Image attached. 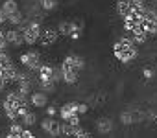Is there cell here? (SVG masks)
Returning <instances> with one entry per match:
<instances>
[{
	"label": "cell",
	"instance_id": "11",
	"mask_svg": "<svg viewBox=\"0 0 157 138\" xmlns=\"http://www.w3.org/2000/svg\"><path fill=\"white\" fill-rule=\"evenodd\" d=\"M0 9H2V11L6 13V17H8V15L15 13V11L19 9V2H17V0H4L2 6H0Z\"/></svg>",
	"mask_w": 157,
	"mask_h": 138
},
{
	"label": "cell",
	"instance_id": "28",
	"mask_svg": "<svg viewBox=\"0 0 157 138\" xmlns=\"http://www.w3.org/2000/svg\"><path fill=\"white\" fill-rule=\"evenodd\" d=\"M68 37H70V39H74V41H78V39L82 37V31H72V33H70Z\"/></svg>",
	"mask_w": 157,
	"mask_h": 138
},
{
	"label": "cell",
	"instance_id": "8",
	"mask_svg": "<svg viewBox=\"0 0 157 138\" xmlns=\"http://www.w3.org/2000/svg\"><path fill=\"white\" fill-rule=\"evenodd\" d=\"M72 114H78V103H65L61 109H59V118L63 122H67Z\"/></svg>",
	"mask_w": 157,
	"mask_h": 138
},
{
	"label": "cell",
	"instance_id": "32",
	"mask_svg": "<svg viewBox=\"0 0 157 138\" xmlns=\"http://www.w3.org/2000/svg\"><path fill=\"white\" fill-rule=\"evenodd\" d=\"M0 114H2V107H0Z\"/></svg>",
	"mask_w": 157,
	"mask_h": 138
},
{
	"label": "cell",
	"instance_id": "13",
	"mask_svg": "<svg viewBox=\"0 0 157 138\" xmlns=\"http://www.w3.org/2000/svg\"><path fill=\"white\" fill-rule=\"evenodd\" d=\"M22 127H24V125H22V123H21L19 120H15V122H13V123L10 125V133H8L6 136H8V138H21Z\"/></svg>",
	"mask_w": 157,
	"mask_h": 138
},
{
	"label": "cell",
	"instance_id": "31",
	"mask_svg": "<svg viewBox=\"0 0 157 138\" xmlns=\"http://www.w3.org/2000/svg\"><path fill=\"white\" fill-rule=\"evenodd\" d=\"M153 8H155V11H157V4H155V6H153Z\"/></svg>",
	"mask_w": 157,
	"mask_h": 138
},
{
	"label": "cell",
	"instance_id": "14",
	"mask_svg": "<svg viewBox=\"0 0 157 138\" xmlns=\"http://www.w3.org/2000/svg\"><path fill=\"white\" fill-rule=\"evenodd\" d=\"M131 0H118L117 2V9H118V13L122 15V17H126V15H129L131 13Z\"/></svg>",
	"mask_w": 157,
	"mask_h": 138
},
{
	"label": "cell",
	"instance_id": "2",
	"mask_svg": "<svg viewBox=\"0 0 157 138\" xmlns=\"http://www.w3.org/2000/svg\"><path fill=\"white\" fill-rule=\"evenodd\" d=\"M21 63H22V66H26L30 72H37V68L41 66V53L37 52V50H30V52H26V53H22L21 55Z\"/></svg>",
	"mask_w": 157,
	"mask_h": 138
},
{
	"label": "cell",
	"instance_id": "10",
	"mask_svg": "<svg viewBox=\"0 0 157 138\" xmlns=\"http://www.w3.org/2000/svg\"><path fill=\"white\" fill-rule=\"evenodd\" d=\"M37 72H39V81H44V79H50L52 78V72H54V66L52 64H43L37 68Z\"/></svg>",
	"mask_w": 157,
	"mask_h": 138
},
{
	"label": "cell",
	"instance_id": "26",
	"mask_svg": "<svg viewBox=\"0 0 157 138\" xmlns=\"http://www.w3.org/2000/svg\"><path fill=\"white\" fill-rule=\"evenodd\" d=\"M56 114H57V109H56L54 105H46V116H52V118H54Z\"/></svg>",
	"mask_w": 157,
	"mask_h": 138
},
{
	"label": "cell",
	"instance_id": "15",
	"mask_svg": "<svg viewBox=\"0 0 157 138\" xmlns=\"http://www.w3.org/2000/svg\"><path fill=\"white\" fill-rule=\"evenodd\" d=\"M19 122H21V123H22L24 127H32V125H33V123L37 122V116H35V114H33L32 111H28L26 114H22V116L19 118Z\"/></svg>",
	"mask_w": 157,
	"mask_h": 138
},
{
	"label": "cell",
	"instance_id": "6",
	"mask_svg": "<svg viewBox=\"0 0 157 138\" xmlns=\"http://www.w3.org/2000/svg\"><path fill=\"white\" fill-rule=\"evenodd\" d=\"M144 118V112H140V111H124L122 114H120V122L124 123V125H131V123H135V122H140Z\"/></svg>",
	"mask_w": 157,
	"mask_h": 138
},
{
	"label": "cell",
	"instance_id": "22",
	"mask_svg": "<svg viewBox=\"0 0 157 138\" xmlns=\"http://www.w3.org/2000/svg\"><path fill=\"white\" fill-rule=\"evenodd\" d=\"M57 31H59V35H65V37H68L70 35V22H61L59 24V28H57Z\"/></svg>",
	"mask_w": 157,
	"mask_h": 138
},
{
	"label": "cell",
	"instance_id": "19",
	"mask_svg": "<svg viewBox=\"0 0 157 138\" xmlns=\"http://www.w3.org/2000/svg\"><path fill=\"white\" fill-rule=\"evenodd\" d=\"M39 83H41L43 92H54V89H56V83L52 79H44V81H39Z\"/></svg>",
	"mask_w": 157,
	"mask_h": 138
},
{
	"label": "cell",
	"instance_id": "18",
	"mask_svg": "<svg viewBox=\"0 0 157 138\" xmlns=\"http://www.w3.org/2000/svg\"><path fill=\"white\" fill-rule=\"evenodd\" d=\"M61 81H65V83H68V85H74V83L78 81V74L72 72V70H67V72H63V79H61Z\"/></svg>",
	"mask_w": 157,
	"mask_h": 138
},
{
	"label": "cell",
	"instance_id": "20",
	"mask_svg": "<svg viewBox=\"0 0 157 138\" xmlns=\"http://www.w3.org/2000/svg\"><path fill=\"white\" fill-rule=\"evenodd\" d=\"M72 136H76V138H89V136H91V133H89L87 129H83V127H80V125H78V127L74 129Z\"/></svg>",
	"mask_w": 157,
	"mask_h": 138
},
{
	"label": "cell",
	"instance_id": "3",
	"mask_svg": "<svg viewBox=\"0 0 157 138\" xmlns=\"http://www.w3.org/2000/svg\"><path fill=\"white\" fill-rule=\"evenodd\" d=\"M4 37H6V41H8V44H11V46H22L24 44V39H22V31L17 28V26H13L11 30H8V31H4Z\"/></svg>",
	"mask_w": 157,
	"mask_h": 138
},
{
	"label": "cell",
	"instance_id": "27",
	"mask_svg": "<svg viewBox=\"0 0 157 138\" xmlns=\"http://www.w3.org/2000/svg\"><path fill=\"white\" fill-rule=\"evenodd\" d=\"M142 76H144V79H151V78H153V70H151V68H144V70H142Z\"/></svg>",
	"mask_w": 157,
	"mask_h": 138
},
{
	"label": "cell",
	"instance_id": "17",
	"mask_svg": "<svg viewBox=\"0 0 157 138\" xmlns=\"http://www.w3.org/2000/svg\"><path fill=\"white\" fill-rule=\"evenodd\" d=\"M39 6L44 11H54L57 8V0H39Z\"/></svg>",
	"mask_w": 157,
	"mask_h": 138
},
{
	"label": "cell",
	"instance_id": "5",
	"mask_svg": "<svg viewBox=\"0 0 157 138\" xmlns=\"http://www.w3.org/2000/svg\"><path fill=\"white\" fill-rule=\"evenodd\" d=\"M41 129L50 134V136H59V122L54 120L52 116H46L43 122H41Z\"/></svg>",
	"mask_w": 157,
	"mask_h": 138
},
{
	"label": "cell",
	"instance_id": "21",
	"mask_svg": "<svg viewBox=\"0 0 157 138\" xmlns=\"http://www.w3.org/2000/svg\"><path fill=\"white\" fill-rule=\"evenodd\" d=\"M72 59H74L76 70H78V72H82L83 68H85V61H83V57H80V55H72Z\"/></svg>",
	"mask_w": 157,
	"mask_h": 138
},
{
	"label": "cell",
	"instance_id": "25",
	"mask_svg": "<svg viewBox=\"0 0 157 138\" xmlns=\"http://www.w3.org/2000/svg\"><path fill=\"white\" fill-rule=\"evenodd\" d=\"M89 111V105L87 103H78V114H85Z\"/></svg>",
	"mask_w": 157,
	"mask_h": 138
},
{
	"label": "cell",
	"instance_id": "29",
	"mask_svg": "<svg viewBox=\"0 0 157 138\" xmlns=\"http://www.w3.org/2000/svg\"><path fill=\"white\" fill-rule=\"evenodd\" d=\"M4 22H8V17H6V13H4L2 9H0V26H2Z\"/></svg>",
	"mask_w": 157,
	"mask_h": 138
},
{
	"label": "cell",
	"instance_id": "7",
	"mask_svg": "<svg viewBox=\"0 0 157 138\" xmlns=\"http://www.w3.org/2000/svg\"><path fill=\"white\" fill-rule=\"evenodd\" d=\"M28 101H30V105H33V107H46L48 105V98H46V92H43V90H37V92H30V96H28Z\"/></svg>",
	"mask_w": 157,
	"mask_h": 138
},
{
	"label": "cell",
	"instance_id": "16",
	"mask_svg": "<svg viewBox=\"0 0 157 138\" xmlns=\"http://www.w3.org/2000/svg\"><path fill=\"white\" fill-rule=\"evenodd\" d=\"M22 20H24V15H22V11H21V9H17L15 13L8 15V22H10L11 26H19Z\"/></svg>",
	"mask_w": 157,
	"mask_h": 138
},
{
	"label": "cell",
	"instance_id": "4",
	"mask_svg": "<svg viewBox=\"0 0 157 138\" xmlns=\"http://www.w3.org/2000/svg\"><path fill=\"white\" fill-rule=\"evenodd\" d=\"M57 37H59V31L57 30L44 28V30H41V35H39V41L37 42H41L43 46H50V44H54L57 41Z\"/></svg>",
	"mask_w": 157,
	"mask_h": 138
},
{
	"label": "cell",
	"instance_id": "12",
	"mask_svg": "<svg viewBox=\"0 0 157 138\" xmlns=\"http://www.w3.org/2000/svg\"><path fill=\"white\" fill-rule=\"evenodd\" d=\"M139 22H140V19H135L133 15H126V17H124V30H126L128 33H131V31L139 26Z\"/></svg>",
	"mask_w": 157,
	"mask_h": 138
},
{
	"label": "cell",
	"instance_id": "24",
	"mask_svg": "<svg viewBox=\"0 0 157 138\" xmlns=\"http://www.w3.org/2000/svg\"><path fill=\"white\" fill-rule=\"evenodd\" d=\"M35 134L30 131V127H22V133H21V138H33Z\"/></svg>",
	"mask_w": 157,
	"mask_h": 138
},
{
	"label": "cell",
	"instance_id": "1",
	"mask_svg": "<svg viewBox=\"0 0 157 138\" xmlns=\"http://www.w3.org/2000/svg\"><path fill=\"white\" fill-rule=\"evenodd\" d=\"M113 52H115V57L122 63H129L137 57V44L129 39V37H122L120 41L115 42L113 46Z\"/></svg>",
	"mask_w": 157,
	"mask_h": 138
},
{
	"label": "cell",
	"instance_id": "23",
	"mask_svg": "<svg viewBox=\"0 0 157 138\" xmlns=\"http://www.w3.org/2000/svg\"><path fill=\"white\" fill-rule=\"evenodd\" d=\"M67 122H68L72 127H78V125H80V114H72V116H70Z\"/></svg>",
	"mask_w": 157,
	"mask_h": 138
},
{
	"label": "cell",
	"instance_id": "33",
	"mask_svg": "<svg viewBox=\"0 0 157 138\" xmlns=\"http://www.w3.org/2000/svg\"><path fill=\"white\" fill-rule=\"evenodd\" d=\"M17 2H19V0H17Z\"/></svg>",
	"mask_w": 157,
	"mask_h": 138
},
{
	"label": "cell",
	"instance_id": "9",
	"mask_svg": "<svg viewBox=\"0 0 157 138\" xmlns=\"http://www.w3.org/2000/svg\"><path fill=\"white\" fill-rule=\"evenodd\" d=\"M113 127H115V123H113V120H109V118H100V120L96 122V129H98V133H102V134L111 133Z\"/></svg>",
	"mask_w": 157,
	"mask_h": 138
},
{
	"label": "cell",
	"instance_id": "30",
	"mask_svg": "<svg viewBox=\"0 0 157 138\" xmlns=\"http://www.w3.org/2000/svg\"><path fill=\"white\" fill-rule=\"evenodd\" d=\"M146 0H131V4H135V6H139V4H144Z\"/></svg>",
	"mask_w": 157,
	"mask_h": 138
}]
</instances>
